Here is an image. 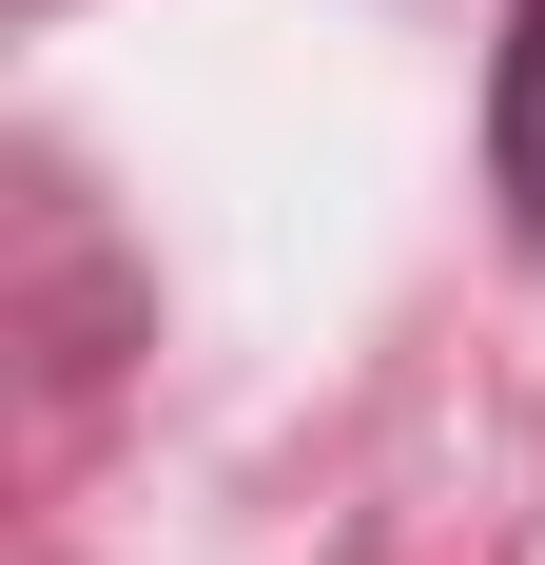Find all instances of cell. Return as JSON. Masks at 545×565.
<instances>
[{
    "instance_id": "cell-1",
    "label": "cell",
    "mask_w": 545,
    "mask_h": 565,
    "mask_svg": "<svg viewBox=\"0 0 545 565\" xmlns=\"http://www.w3.org/2000/svg\"><path fill=\"white\" fill-rule=\"evenodd\" d=\"M488 195H506V234L545 254V0L506 20V58H488Z\"/></svg>"
}]
</instances>
